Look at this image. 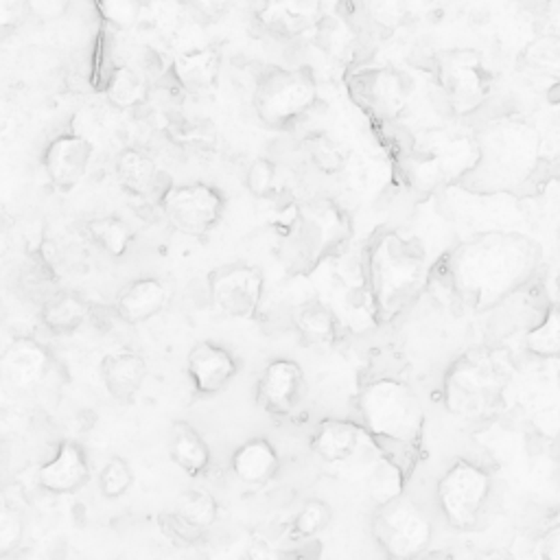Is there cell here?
<instances>
[{
    "mask_svg": "<svg viewBox=\"0 0 560 560\" xmlns=\"http://www.w3.org/2000/svg\"><path fill=\"white\" fill-rule=\"evenodd\" d=\"M291 234L298 258L311 269L350 238L352 221L337 201L315 197L298 206Z\"/></svg>",
    "mask_w": 560,
    "mask_h": 560,
    "instance_id": "9",
    "label": "cell"
},
{
    "mask_svg": "<svg viewBox=\"0 0 560 560\" xmlns=\"http://www.w3.org/2000/svg\"><path fill=\"white\" fill-rule=\"evenodd\" d=\"M538 553L547 560H560V523L545 532L538 542Z\"/></svg>",
    "mask_w": 560,
    "mask_h": 560,
    "instance_id": "47",
    "label": "cell"
},
{
    "mask_svg": "<svg viewBox=\"0 0 560 560\" xmlns=\"http://www.w3.org/2000/svg\"><path fill=\"white\" fill-rule=\"evenodd\" d=\"M158 529L173 547H195L203 540L206 532L190 523L186 516H182L177 510L158 514Z\"/></svg>",
    "mask_w": 560,
    "mask_h": 560,
    "instance_id": "39",
    "label": "cell"
},
{
    "mask_svg": "<svg viewBox=\"0 0 560 560\" xmlns=\"http://www.w3.org/2000/svg\"><path fill=\"white\" fill-rule=\"evenodd\" d=\"M50 357L44 346L28 337H15L2 357L4 376L13 387H33L48 372Z\"/></svg>",
    "mask_w": 560,
    "mask_h": 560,
    "instance_id": "23",
    "label": "cell"
},
{
    "mask_svg": "<svg viewBox=\"0 0 560 560\" xmlns=\"http://www.w3.org/2000/svg\"><path fill=\"white\" fill-rule=\"evenodd\" d=\"M304 153L308 162L324 175H335L346 166L343 147L324 131H313L304 138Z\"/></svg>",
    "mask_w": 560,
    "mask_h": 560,
    "instance_id": "35",
    "label": "cell"
},
{
    "mask_svg": "<svg viewBox=\"0 0 560 560\" xmlns=\"http://www.w3.org/2000/svg\"><path fill=\"white\" fill-rule=\"evenodd\" d=\"M173 81L188 94H206L214 90L221 72V55L217 48L199 46L179 52L168 68Z\"/></svg>",
    "mask_w": 560,
    "mask_h": 560,
    "instance_id": "21",
    "label": "cell"
},
{
    "mask_svg": "<svg viewBox=\"0 0 560 560\" xmlns=\"http://www.w3.org/2000/svg\"><path fill=\"white\" fill-rule=\"evenodd\" d=\"M405 475L398 464L387 457H378L368 475V492L376 505H383L402 494Z\"/></svg>",
    "mask_w": 560,
    "mask_h": 560,
    "instance_id": "36",
    "label": "cell"
},
{
    "mask_svg": "<svg viewBox=\"0 0 560 560\" xmlns=\"http://www.w3.org/2000/svg\"><path fill=\"white\" fill-rule=\"evenodd\" d=\"M330 505L322 499H311L302 505V510L295 514V518L291 521L289 527V536L293 540H306L317 536L319 532L326 529V525L330 523Z\"/></svg>",
    "mask_w": 560,
    "mask_h": 560,
    "instance_id": "37",
    "label": "cell"
},
{
    "mask_svg": "<svg viewBox=\"0 0 560 560\" xmlns=\"http://www.w3.org/2000/svg\"><path fill=\"white\" fill-rule=\"evenodd\" d=\"M556 282H558V293H560V273H558V280H556ZM558 302H560V300H558Z\"/></svg>",
    "mask_w": 560,
    "mask_h": 560,
    "instance_id": "50",
    "label": "cell"
},
{
    "mask_svg": "<svg viewBox=\"0 0 560 560\" xmlns=\"http://www.w3.org/2000/svg\"><path fill=\"white\" fill-rule=\"evenodd\" d=\"M98 11L114 28H131L142 18V0H98Z\"/></svg>",
    "mask_w": 560,
    "mask_h": 560,
    "instance_id": "41",
    "label": "cell"
},
{
    "mask_svg": "<svg viewBox=\"0 0 560 560\" xmlns=\"http://www.w3.org/2000/svg\"><path fill=\"white\" fill-rule=\"evenodd\" d=\"M304 372L302 365L293 359H273L262 370L258 385H256V398L262 409H267L273 416H287L295 409L304 394Z\"/></svg>",
    "mask_w": 560,
    "mask_h": 560,
    "instance_id": "16",
    "label": "cell"
},
{
    "mask_svg": "<svg viewBox=\"0 0 560 560\" xmlns=\"http://www.w3.org/2000/svg\"><path fill=\"white\" fill-rule=\"evenodd\" d=\"M186 13L199 22H217L228 11L230 0H179Z\"/></svg>",
    "mask_w": 560,
    "mask_h": 560,
    "instance_id": "45",
    "label": "cell"
},
{
    "mask_svg": "<svg viewBox=\"0 0 560 560\" xmlns=\"http://www.w3.org/2000/svg\"><path fill=\"white\" fill-rule=\"evenodd\" d=\"M92 160V144L79 133L57 136L44 151L42 164L48 182L59 192L72 190L88 173Z\"/></svg>",
    "mask_w": 560,
    "mask_h": 560,
    "instance_id": "17",
    "label": "cell"
},
{
    "mask_svg": "<svg viewBox=\"0 0 560 560\" xmlns=\"http://www.w3.org/2000/svg\"><path fill=\"white\" fill-rule=\"evenodd\" d=\"M512 368L510 354L499 346L483 343L464 350L444 372V407L464 422L490 420L503 405Z\"/></svg>",
    "mask_w": 560,
    "mask_h": 560,
    "instance_id": "3",
    "label": "cell"
},
{
    "mask_svg": "<svg viewBox=\"0 0 560 560\" xmlns=\"http://www.w3.org/2000/svg\"><path fill=\"white\" fill-rule=\"evenodd\" d=\"M24 536V518L18 508L4 503L0 510V558L13 553Z\"/></svg>",
    "mask_w": 560,
    "mask_h": 560,
    "instance_id": "43",
    "label": "cell"
},
{
    "mask_svg": "<svg viewBox=\"0 0 560 560\" xmlns=\"http://www.w3.org/2000/svg\"><path fill=\"white\" fill-rule=\"evenodd\" d=\"M293 326L304 343L308 346H326L332 343L339 335V324L335 313L317 298L300 302L291 311Z\"/></svg>",
    "mask_w": 560,
    "mask_h": 560,
    "instance_id": "27",
    "label": "cell"
},
{
    "mask_svg": "<svg viewBox=\"0 0 560 560\" xmlns=\"http://www.w3.org/2000/svg\"><path fill=\"white\" fill-rule=\"evenodd\" d=\"M232 472L243 481L252 486L267 483L280 466V455L276 446L267 438H254L243 442L232 453Z\"/></svg>",
    "mask_w": 560,
    "mask_h": 560,
    "instance_id": "24",
    "label": "cell"
},
{
    "mask_svg": "<svg viewBox=\"0 0 560 560\" xmlns=\"http://www.w3.org/2000/svg\"><path fill=\"white\" fill-rule=\"evenodd\" d=\"M553 446H556V451L560 453V431H558V435H556V442H553Z\"/></svg>",
    "mask_w": 560,
    "mask_h": 560,
    "instance_id": "49",
    "label": "cell"
},
{
    "mask_svg": "<svg viewBox=\"0 0 560 560\" xmlns=\"http://www.w3.org/2000/svg\"><path fill=\"white\" fill-rule=\"evenodd\" d=\"M105 96L116 109H133L147 101L149 83L138 70L118 66L105 81Z\"/></svg>",
    "mask_w": 560,
    "mask_h": 560,
    "instance_id": "31",
    "label": "cell"
},
{
    "mask_svg": "<svg viewBox=\"0 0 560 560\" xmlns=\"http://www.w3.org/2000/svg\"><path fill=\"white\" fill-rule=\"evenodd\" d=\"M101 378L114 400L129 405L142 389L147 378V361L133 350L109 352L101 359Z\"/></svg>",
    "mask_w": 560,
    "mask_h": 560,
    "instance_id": "20",
    "label": "cell"
},
{
    "mask_svg": "<svg viewBox=\"0 0 560 560\" xmlns=\"http://www.w3.org/2000/svg\"><path fill=\"white\" fill-rule=\"evenodd\" d=\"M317 101V81L308 68H267L254 88V112L269 127H284Z\"/></svg>",
    "mask_w": 560,
    "mask_h": 560,
    "instance_id": "7",
    "label": "cell"
},
{
    "mask_svg": "<svg viewBox=\"0 0 560 560\" xmlns=\"http://www.w3.org/2000/svg\"><path fill=\"white\" fill-rule=\"evenodd\" d=\"M245 556H249V558H254V560H267V558H278L280 551L273 549L267 538L254 534L252 540H249V545H247V549H245Z\"/></svg>",
    "mask_w": 560,
    "mask_h": 560,
    "instance_id": "48",
    "label": "cell"
},
{
    "mask_svg": "<svg viewBox=\"0 0 560 560\" xmlns=\"http://www.w3.org/2000/svg\"><path fill=\"white\" fill-rule=\"evenodd\" d=\"M182 516H186L190 523H195L201 529H208L214 525L219 516V503L210 492L203 490H188L179 497L177 508Z\"/></svg>",
    "mask_w": 560,
    "mask_h": 560,
    "instance_id": "38",
    "label": "cell"
},
{
    "mask_svg": "<svg viewBox=\"0 0 560 560\" xmlns=\"http://www.w3.org/2000/svg\"><path fill=\"white\" fill-rule=\"evenodd\" d=\"M313 42L328 57H346L354 46V33L343 18L324 13L313 28Z\"/></svg>",
    "mask_w": 560,
    "mask_h": 560,
    "instance_id": "34",
    "label": "cell"
},
{
    "mask_svg": "<svg viewBox=\"0 0 560 560\" xmlns=\"http://www.w3.org/2000/svg\"><path fill=\"white\" fill-rule=\"evenodd\" d=\"M518 63L523 72L534 79L560 83V35H540L532 39L523 48Z\"/></svg>",
    "mask_w": 560,
    "mask_h": 560,
    "instance_id": "29",
    "label": "cell"
},
{
    "mask_svg": "<svg viewBox=\"0 0 560 560\" xmlns=\"http://www.w3.org/2000/svg\"><path fill=\"white\" fill-rule=\"evenodd\" d=\"M188 378L199 396H212L230 385L238 372L236 357L217 341H197L186 357Z\"/></svg>",
    "mask_w": 560,
    "mask_h": 560,
    "instance_id": "15",
    "label": "cell"
},
{
    "mask_svg": "<svg viewBox=\"0 0 560 560\" xmlns=\"http://www.w3.org/2000/svg\"><path fill=\"white\" fill-rule=\"evenodd\" d=\"M427 282V254L420 241L396 230H383L368 252V284L374 317L396 319Z\"/></svg>",
    "mask_w": 560,
    "mask_h": 560,
    "instance_id": "4",
    "label": "cell"
},
{
    "mask_svg": "<svg viewBox=\"0 0 560 560\" xmlns=\"http://www.w3.org/2000/svg\"><path fill=\"white\" fill-rule=\"evenodd\" d=\"M352 94L354 98L378 120H396L409 105L411 98V81L405 72L381 66L368 68L352 77Z\"/></svg>",
    "mask_w": 560,
    "mask_h": 560,
    "instance_id": "14",
    "label": "cell"
},
{
    "mask_svg": "<svg viewBox=\"0 0 560 560\" xmlns=\"http://www.w3.org/2000/svg\"><path fill=\"white\" fill-rule=\"evenodd\" d=\"M492 479L486 468L475 462L457 459L440 477L435 499L442 516L453 529L468 532L477 527L490 499Z\"/></svg>",
    "mask_w": 560,
    "mask_h": 560,
    "instance_id": "10",
    "label": "cell"
},
{
    "mask_svg": "<svg viewBox=\"0 0 560 560\" xmlns=\"http://www.w3.org/2000/svg\"><path fill=\"white\" fill-rule=\"evenodd\" d=\"M363 427L376 440L418 448L424 431V409L416 392L398 378H376L359 392Z\"/></svg>",
    "mask_w": 560,
    "mask_h": 560,
    "instance_id": "5",
    "label": "cell"
},
{
    "mask_svg": "<svg viewBox=\"0 0 560 560\" xmlns=\"http://www.w3.org/2000/svg\"><path fill=\"white\" fill-rule=\"evenodd\" d=\"M276 164L267 158H256L245 175V186L254 197H267L273 192Z\"/></svg>",
    "mask_w": 560,
    "mask_h": 560,
    "instance_id": "44",
    "label": "cell"
},
{
    "mask_svg": "<svg viewBox=\"0 0 560 560\" xmlns=\"http://www.w3.org/2000/svg\"><path fill=\"white\" fill-rule=\"evenodd\" d=\"M31 0H0V26L7 33H11L28 13Z\"/></svg>",
    "mask_w": 560,
    "mask_h": 560,
    "instance_id": "46",
    "label": "cell"
},
{
    "mask_svg": "<svg viewBox=\"0 0 560 560\" xmlns=\"http://www.w3.org/2000/svg\"><path fill=\"white\" fill-rule=\"evenodd\" d=\"M133 483V470L127 459L114 455L105 462V466L98 472V488L105 499H120L129 492Z\"/></svg>",
    "mask_w": 560,
    "mask_h": 560,
    "instance_id": "40",
    "label": "cell"
},
{
    "mask_svg": "<svg viewBox=\"0 0 560 560\" xmlns=\"http://www.w3.org/2000/svg\"><path fill=\"white\" fill-rule=\"evenodd\" d=\"M168 300L166 287L151 276L136 278L116 293L114 311L127 324H142L155 317Z\"/></svg>",
    "mask_w": 560,
    "mask_h": 560,
    "instance_id": "22",
    "label": "cell"
},
{
    "mask_svg": "<svg viewBox=\"0 0 560 560\" xmlns=\"http://www.w3.org/2000/svg\"><path fill=\"white\" fill-rule=\"evenodd\" d=\"M322 15L317 0H260L256 9L258 24L267 33L284 39L313 31Z\"/></svg>",
    "mask_w": 560,
    "mask_h": 560,
    "instance_id": "19",
    "label": "cell"
},
{
    "mask_svg": "<svg viewBox=\"0 0 560 560\" xmlns=\"http://www.w3.org/2000/svg\"><path fill=\"white\" fill-rule=\"evenodd\" d=\"M208 291L212 304L223 315L234 319H249L260 306L265 276L254 265L228 262L208 273Z\"/></svg>",
    "mask_w": 560,
    "mask_h": 560,
    "instance_id": "13",
    "label": "cell"
},
{
    "mask_svg": "<svg viewBox=\"0 0 560 560\" xmlns=\"http://www.w3.org/2000/svg\"><path fill=\"white\" fill-rule=\"evenodd\" d=\"M90 306L72 291H57L42 304V324L55 335H72L88 319Z\"/></svg>",
    "mask_w": 560,
    "mask_h": 560,
    "instance_id": "28",
    "label": "cell"
},
{
    "mask_svg": "<svg viewBox=\"0 0 560 560\" xmlns=\"http://www.w3.org/2000/svg\"><path fill=\"white\" fill-rule=\"evenodd\" d=\"M525 348L534 357H560V302H551L542 319L525 332Z\"/></svg>",
    "mask_w": 560,
    "mask_h": 560,
    "instance_id": "33",
    "label": "cell"
},
{
    "mask_svg": "<svg viewBox=\"0 0 560 560\" xmlns=\"http://www.w3.org/2000/svg\"><path fill=\"white\" fill-rule=\"evenodd\" d=\"M438 90L455 116L475 114L492 90V74L475 48L440 50L433 61Z\"/></svg>",
    "mask_w": 560,
    "mask_h": 560,
    "instance_id": "8",
    "label": "cell"
},
{
    "mask_svg": "<svg viewBox=\"0 0 560 560\" xmlns=\"http://www.w3.org/2000/svg\"><path fill=\"white\" fill-rule=\"evenodd\" d=\"M85 234L90 241L103 249L105 254L120 258L127 254L131 241H133V230L129 228L127 221L118 217H94L85 223Z\"/></svg>",
    "mask_w": 560,
    "mask_h": 560,
    "instance_id": "32",
    "label": "cell"
},
{
    "mask_svg": "<svg viewBox=\"0 0 560 560\" xmlns=\"http://www.w3.org/2000/svg\"><path fill=\"white\" fill-rule=\"evenodd\" d=\"M372 534L385 556L407 560L427 551L433 536V525L416 501L400 494L383 505H376Z\"/></svg>",
    "mask_w": 560,
    "mask_h": 560,
    "instance_id": "11",
    "label": "cell"
},
{
    "mask_svg": "<svg viewBox=\"0 0 560 560\" xmlns=\"http://www.w3.org/2000/svg\"><path fill=\"white\" fill-rule=\"evenodd\" d=\"M168 455L171 462L190 477L206 472L210 466V446L199 435V431L184 420H175L171 424Z\"/></svg>",
    "mask_w": 560,
    "mask_h": 560,
    "instance_id": "26",
    "label": "cell"
},
{
    "mask_svg": "<svg viewBox=\"0 0 560 560\" xmlns=\"http://www.w3.org/2000/svg\"><path fill=\"white\" fill-rule=\"evenodd\" d=\"M114 171L120 188L131 195H147L158 179L155 162L140 149H122L116 158Z\"/></svg>",
    "mask_w": 560,
    "mask_h": 560,
    "instance_id": "30",
    "label": "cell"
},
{
    "mask_svg": "<svg viewBox=\"0 0 560 560\" xmlns=\"http://www.w3.org/2000/svg\"><path fill=\"white\" fill-rule=\"evenodd\" d=\"M477 160L475 133L431 131L407 155V177L420 192L442 184H459Z\"/></svg>",
    "mask_w": 560,
    "mask_h": 560,
    "instance_id": "6",
    "label": "cell"
},
{
    "mask_svg": "<svg viewBox=\"0 0 560 560\" xmlns=\"http://www.w3.org/2000/svg\"><path fill=\"white\" fill-rule=\"evenodd\" d=\"M477 160L459 179L468 192L501 195L521 190L538 168L540 133L521 116H497L475 131Z\"/></svg>",
    "mask_w": 560,
    "mask_h": 560,
    "instance_id": "2",
    "label": "cell"
},
{
    "mask_svg": "<svg viewBox=\"0 0 560 560\" xmlns=\"http://www.w3.org/2000/svg\"><path fill=\"white\" fill-rule=\"evenodd\" d=\"M363 438V429L350 420H324L311 435V451L330 464L348 459Z\"/></svg>",
    "mask_w": 560,
    "mask_h": 560,
    "instance_id": "25",
    "label": "cell"
},
{
    "mask_svg": "<svg viewBox=\"0 0 560 560\" xmlns=\"http://www.w3.org/2000/svg\"><path fill=\"white\" fill-rule=\"evenodd\" d=\"M160 208L177 232L206 236L221 221L225 197L219 188L203 182L177 184L162 195Z\"/></svg>",
    "mask_w": 560,
    "mask_h": 560,
    "instance_id": "12",
    "label": "cell"
},
{
    "mask_svg": "<svg viewBox=\"0 0 560 560\" xmlns=\"http://www.w3.org/2000/svg\"><path fill=\"white\" fill-rule=\"evenodd\" d=\"M37 483L50 494H74L90 481V462L77 440H61L37 472Z\"/></svg>",
    "mask_w": 560,
    "mask_h": 560,
    "instance_id": "18",
    "label": "cell"
},
{
    "mask_svg": "<svg viewBox=\"0 0 560 560\" xmlns=\"http://www.w3.org/2000/svg\"><path fill=\"white\" fill-rule=\"evenodd\" d=\"M540 260V245L525 234L479 232L442 258L440 278L464 311L490 313L534 280Z\"/></svg>",
    "mask_w": 560,
    "mask_h": 560,
    "instance_id": "1",
    "label": "cell"
},
{
    "mask_svg": "<svg viewBox=\"0 0 560 560\" xmlns=\"http://www.w3.org/2000/svg\"><path fill=\"white\" fill-rule=\"evenodd\" d=\"M365 11L370 20L381 28H398L409 15L407 0H365Z\"/></svg>",
    "mask_w": 560,
    "mask_h": 560,
    "instance_id": "42",
    "label": "cell"
}]
</instances>
